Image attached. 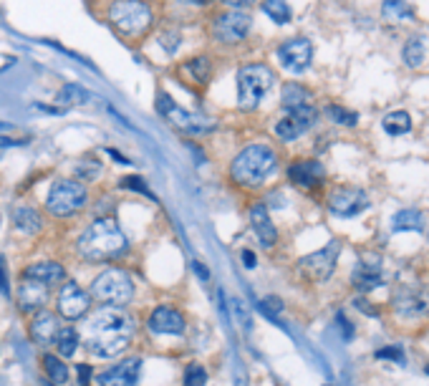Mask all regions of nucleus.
I'll return each mask as SVG.
<instances>
[{"label": "nucleus", "instance_id": "obj_33", "mask_svg": "<svg viewBox=\"0 0 429 386\" xmlns=\"http://www.w3.org/2000/svg\"><path fill=\"white\" fill-rule=\"evenodd\" d=\"M263 13L278 26H285V23L293 21V11H290L288 0H263Z\"/></svg>", "mask_w": 429, "mask_h": 386}, {"label": "nucleus", "instance_id": "obj_16", "mask_svg": "<svg viewBox=\"0 0 429 386\" xmlns=\"http://www.w3.org/2000/svg\"><path fill=\"white\" fill-rule=\"evenodd\" d=\"M56 308L63 318L78 320L91 308V296L86 291H81L73 281H63L61 291H58V298H56Z\"/></svg>", "mask_w": 429, "mask_h": 386}, {"label": "nucleus", "instance_id": "obj_28", "mask_svg": "<svg viewBox=\"0 0 429 386\" xmlns=\"http://www.w3.org/2000/svg\"><path fill=\"white\" fill-rule=\"evenodd\" d=\"M182 73H187V78L192 83H197V86H205L212 78V61L207 56H195L182 66Z\"/></svg>", "mask_w": 429, "mask_h": 386}, {"label": "nucleus", "instance_id": "obj_21", "mask_svg": "<svg viewBox=\"0 0 429 386\" xmlns=\"http://www.w3.org/2000/svg\"><path fill=\"white\" fill-rule=\"evenodd\" d=\"M250 225L263 248H273L278 243V230H275L273 220H270V212H268L265 202H255L250 207Z\"/></svg>", "mask_w": 429, "mask_h": 386}, {"label": "nucleus", "instance_id": "obj_46", "mask_svg": "<svg viewBox=\"0 0 429 386\" xmlns=\"http://www.w3.org/2000/svg\"><path fill=\"white\" fill-rule=\"evenodd\" d=\"M21 144H28V137H21V139L0 137V147H21Z\"/></svg>", "mask_w": 429, "mask_h": 386}, {"label": "nucleus", "instance_id": "obj_20", "mask_svg": "<svg viewBox=\"0 0 429 386\" xmlns=\"http://www.w3.org/2000/svg\"><path fill=\"white\" fill-rule=\"evenodd\" d=\"M129 341H132V336H127V333H101V336H86V348L99 359H114V356L124 353Z\"/></svg>", "mask_w": 429, "mask_h": 386}, {"label": "nucleus", "instance_id": "obj_48", "mask_svg": "<svg viewBox=\"0 0 429 386\" xmlns=\"http://www.w3.org/2000/svg\"><path fill=\"white\" fill-rule=\"evenodd\" d=\"M240 260H243V265H245V268H255V253H253V250H243V253H240Z\"/></svg>", "mask_w": 429, "mask_h": 386}, {"label": "nucleus", "instance_id": "obj_27", "mask_svg": "<svg viewBox=\"0 0 429 386\" xmlns=\"http://www.w3.org/2000/svg\"><path fill=\"white\" fill-rule=\"evenodd\" d=\"M308 101H311V88H306L303 83L288 81L283 86V94H280V104H283L288 111L301 109V106H308Z\"/></svg>", "mask_w": 429, "mask_h": 386}, {"label": "nucleus", "instance_id": "obj_3", "mask_svg": "<svg viewBox=\"0 0 429 386\" xmlns=\"http://www.w3.org/2000/svg\"><path fill=\"white\" fill-rule=\"evenodd\" d=\"M106 18L117 28V33L127 38H142L154 23L152 6L144 0H114L106 11Z\"/></svg>", "mask_w": 429, "mask_h": 386}, {"label": "nucleus", "instance_id": "obj_53", "mask_svg": "<svg viewBox=\"0 0 429 386\" xmlns=\"http://www.w3.org/2000/svg\"><path fill=\"white\" fill-rule=\"evenodd\" d=\"M424 374H427V376H429V364H427V366H424Z\"/></svg>", "mask_w": 429, "mask_h": 386}, {"label": "nucleus", "instance_id": "obj_24", "mask_svg": "<svg viewBox=\"0 0 429 386\" xmlns=\"http://www.w3.org/2000/svg\"><path fill=\"white\" fill-rule=\"evenodd\" d=\"M46 301H48V288L33 281H23L21 291H18V306H21L26 313L41 311L46 306Z\"/></svg>", "mask_w": 429, "mask_h": 386}, {"label": "nucleus", "instance_id": "obj_6", "mask_svg": "<svg viewBox=\"0 0 429 386\" xmlns=\"http://www.w3.org/2000/svg\"><path fill=\"white\" fill-rule=\"evenodd\" d=\"M86 202H89V192L76 179H56L53 187L48 189V197H46V207L56 217L76 215L78 210H84Z\"/></svg>", "mask_w": 429, "mask_h": 386}, {"label": "nucleus", "instance_id": "obj_18", "mask_svg": "<svg viewBox=\"0 0 429 386\" xmlns=\"http://www.w3.org/2000/svg\"><path fill=\"white\" fill-rule=\"evenodd\" d=\"M288 179L301 189H318L326 182V169L318 160H298L288 167Z\"/></svg>", "mask_w": 429, "mask_h": 386}, {"label": "nucleus", "instance_id": "obj_49", "mask_svg": "<svg viewBox=\"0 0 429 386\" xmlns=\"http://www.w3.org/2000/svg\"><path fill=\"white\" fill-rule=\"evenodd\" d=\"M192 268H195V273L200 276V281H207V278H210V271H207V268H205L202 263H195Z\"/></svg>", "mask_w": 429, "mask_h": 386}, {"label": "nucleus", "instance_id": "obj_32", "mask_svg": "<svg viewBox=\"0 0 429 386\" xmlns=\"http://www.w3.org/2000/svg\"><path fill=\"white\" fill-rule=\"evenodd\" d=\"M43 371H46V376H48V381L53 386H63L68 381L66 364H63L58 356H53V353H43Z\"/></svg>", "mask_w": 429, "mask_h": 386}, {"label": "nucleus", "instance_id": "obj_44", "mask_svg": "<svg viewBox=\"0 0 429 386\" xmlns=\"http://www.w3.org/2000/svg\"><path fill=\"white\" fill-rule=\"evenodd\" d=\"M0 296H11V286H8V273H6V263L0 260Z\"/></svg>", "mask_w": 429, "mask_h": 386}, {"label": "nucleus", "instance_id": "obj_23", "mask_svg": "<svg viewBox=\"0 0 429 386\" xmlns=\"http://www.w3.org/2000/svg\"><path fill=\"white\" fill-rule=\"evenodd\" d=\"M23 281H33L41 283V286H53V283H61L66 281V271H63V265L53 263V260H43V263H33L28 265L26 271H23Z\"/></svg>", "mask_w": 429, "mask_h": 386}, {"label": "nucleus", "instance_id": "obj_8", "mask_svg": "<svg viewBox=\"0 0 429 386\" xmlns=\"http://www.w3.org/2000/svg\"><path fill=\"white\" fill-rule=\"evenodd\" d=\"M157 111L167 119V122H172L174 127H179L182 132H190V134H205V132H212L215 129V122L212 119H207V116H200V114H190V111L179 109L177 104H174V99L169 94H164V91H159L157 94Z\"/></svg>", "mask_w": 429, "mask_h": 386}, {"label": "nucleus", "instance_id": "obj_36", "mask_svg": "<svg viewBox=\"0 0 429 386\" xmlns=\"http://www.w3.org/2000/svg\"><path fill=\"white\" fill-rule=\"evenodd\" d=\"M326 116H329L334 124H341V127H356L359 124L356 111H349V109H344V106H336V104L326 106Z\"/></svg>", "mask_w": 429, "mask_h": 386}, {"label": "nucleus", "instance_id": "obj_19", "mask_svg": "<svg viewBox=\"0 0 429 386\" xmlns=\"http://www.w3.org/2000/svg\"><path fill=\"white\" fill-rule=\"evenodd\" d=\"M147 325H149V331L154 333H172V336H179V333H184V328H187V320H184V315L179 313L177 308H172V306H157L149 313V318H147Z\"/></svg>", "mask_w": 429, "mask_h": 386}, {"label": "nucleus", "instance_id": "obj_26", "mask_svg": "<svg viewBox=\"0 0 429 386\" xmlns=\"http://www.w3.org/2000/svg\"><path fill=\"white\" fill-rule=\"evenodd\" d=\"M401 58L409 68H419L427 58V41H424L422 33H414L407 38L404 48H401Z\"/></svg>", "mask_w": 429, "mask_h": 386}, {"label": "nucleus", "instance_id": "obj_45", "mask_svg": "<svg viewBox=\"0 0 429 386\" xmlns=\"http://www.w3.org/2000/svg\"><path fill=\"white\" fill-rule=\"evenodd\" d=\"M336 323L341 325V331H344V338H346V341H351V336H354V328H351V323H349V320H346V315H344V313H339V315H336Z\"/></svg>", "mask_w": 429, "mask_h": 386}, {"label": "nucleus", "instance_id": "obj_4", "mask_svg": "<svg viewBox=\"0 0 429 386\" xmlns=\"http://www.w3.org/2000/svg\"><path fill=\"white\" fill-rule=\"evenodd\" d=\"M273 83L275 73L265 63H245L238 71V106L243 111L258 109Z\"/></svg>", "mask_w": 429, "mask_h": 386}, {"label": "nucleus", "instance_id": "obj_7", "mask_svg": "<svg viewBox=\"0 0 429 386\" xmlns=\"http://www.w3.org/2000/svg\"><path fill=\"white\" fill-rule=\"evenodd\" d=\"M341 253V240H331L326 248L316 250L311 255H303L298 260V273H301L303 281L308 283H326L336 271V263H339Z\"/></svg>", "mask_w": 429, "mask_h": 386}, {"label": "nucleus", "instance_id": "obj_39", "mask_svg": "<svg viewBox=\"0 0 429 386\" xmlns=\"http://www.w3.org/2000/svg\"><path fill=\"white\" fill-rule=\"evenodd\" d=\"M258 308H260V313H265L268 318H278L280 311H283V301L278 298V296H265V298L258 303Z\"/></svg>", "mask_w": 429, "mask_h": 386}, {"label": "nucleus", "instance_id": "obj_12", "mask_svg": "<svg viewBox=\"0 0 429 386\" xmlns=\"http://www.w3.org/2000/svg\"><path fill=\"white\" fill-rule=\"evenodd\" d=\"M101 333H127V336H132L134 320L122 308L104 306L94 315H89L84 323V336H101Z\"/></svg>", "mask_w": 429, "mask_h": 386}, {"label": "nucleus", "instance_id": "obj_25", "mask_svg": "<svg viewBox=\"0 0 429 386\" xmlns=\"http://www.w3.org/2000/svg\"><path fill=\"white\" fill-rule=\"evenodd\" d=\"M13 225H16V230L23 232V235H38L41 227H43V220H41V215L33 207L23 204V207L13 210Z\"/></svg>", "mask_w": 429, "mask_h": 386}, {"label": "nucleus", "instance_id": "obj_1", "mask_svg": "<svg viewBox=\"0 0 429 386\" xmlns=\"http://www.w3.org/2000/svg\"><path fill=\"white\" fill-rule=\"evenodd\" d=\"M76 248L81 258H86L89 263H106L127 253L129 240L114 217H99L78 235Z\"/></svg>", "mask_w": 429, "mask_h": 386}, {"label": "nucleus", "instance_id": "obj_34", "mask_svg": "<svg viewBox=\"0 0 429 386\" xmlns=\"http://www.w3.org/2000/svg\"><path fill=\"white\" fill-rule=\"evenodd\" d=\"M381 16L389 21H412L414 11L407 0H384L381 3Z\"/></svg>", "mask_w": 429, "mask_h": 386}, {"label": "nucleus", "instance_id": "obj_13", "mask_svg": "<svg viewBox=\"0 0 429 386\" xmlns=\"http://www.w3.org/2000/svg\"><path fill=\"white\" fill-rule=\"evenodd\" d=\"M275 56H278V63L285 71L303 73L313 63V43L308 38H303V36H298V38H290L285 43H280Z\"/></svg>", "mask_w": 429, "mask_h": 386}, {"label": "nucleus", "instance_id": "obj_51", "mask_svg": "<svg viewBox=\"0 0 429 386\" xmlns=\"http://www.w3.org/2000/svg\"><path fill=\"white\" fill-rule=\"evenodd\" d=\"M13 129H16V127H13L11 122H0V137H3L6 132H13Z\"/></svg>", "mask_w": 429, "mask_h": 386}, {"label": "nucleus", "instance_id": "obj_37", "mask_svg": "<svg viewBox=\"0 0 429 386\" xmlns=\"http://www.w3.org/2000/svg\"><path fill=\"white\" fill-rule=\"evenodd\" d=\"M119 187H122V189H129V192L144 194V197H149V199H157V197H154V192H152V189L147 187V182H144V179H142L139 174L124 177L122 182H119Z\"/></svg>", "mask_w": 429, "mask_h": 386}, {"label": "nucleus", "instance_id": "obj_43", "mask_svg": "<svg viewBox=\"0 0 429 386\" xmlns=\"http://www.w3.org/2000/svg\"><path fill=\"white\" fill-rule=\"evenodd\" d=\"M76 374H78V384H81V386H89L91 384V366L89 364H78L76 366Z\"/></svg>", "mask_w": 429, "mask_h": 386}, {"label": "nucleus", "instance_id": "obj_38", "mask_svg": "<svg viewBox=\"0 0 429 386\" xmlns=\"http://www.w3.org/2000/svg\"><path fill=\"white\" fill-rule=\"evenodd\" d=\"M205 384H207V371H205V366L190 364L187 369H184L182 386H205Z\"/></svg>", "mask_w": 429, "mask_h": 386}, {"label": "nucleus", "instance_id": "obj_54", "mask_svg": "<svg viewBox=\"0 0 429 386\" xmlns=\"http://www.w3.org/2000/svg\"><path fill=\"white\" fill-rule=\"evenodd\" d=\"M48 386H53V384H48Z\"/></svg>", "mask_w": 429, "mask_h": 386}, {"label": "nucleus", "instance_id": "obj_31", "mask_svg": "<svg viewBox=\"0 0 429 386\" xmlns=\"http://www.w3.org/2000/svg\"><path fill=\"white\" fill-rule=\"evenodd\" d=\"M89 99H91V91L84 86H78V83H66L56 96V101L61 106H81Z\"/></svg>", "mask_w": 429, "mask_h": 386}, {"label": "nucleus", "instance_id": "obj_42", "mask_svg": "<svg viewBox=\"0 0 429 386\" xmlns=\"http://www.w3.org/2000/svg\"><path fill=\"white\" fill-rule=\"evenodd\" d=\"M159 43H162V48L167 51V53H174V51L179 48V43H182V36L174 33V31H167V33H162Z\"/></svg>", "mask_w": 429, "mask_h": 386}, {"label": "nucleus", "instance_id": "obj_9", "mask_svg": "<svg viewBox=\"0 0 429 386\" xmlns=\"http://www.w3.org/2000/svg\"><path fill=\"white\" fill-rule=\"evenodd\" d=\"M369 204H371L369 194L361 187H351V184H341L329 194V212L341 220L359 217L364 210H369Z\"/></svg>", "mask_w": 429, "mask_h": 386}, {"label": "nucleus", "instance_id": "obj_17", "mask_svg": "<svg viewBox=\"0 0 429 386\" xmlns=\"http://www.w3.org/2000/svg\"><path fill=\"white\" fill-rule=\"evenodd\" d=\"M142 376V359L139 356H129V359L119 361V364L104 369L96 381L99 386H137Z\"/></svg>", "mask_w": 429, "mask_h": 386}, {"label": "nucleus", "instance_id": "obj_50", "mask_svg": "<svg viewBox=\"0 0 429 386\" xmlns=\"http://www.w3.org/2000/svg\"><path fill=\"white\" fill-rule=\"evenodd\" d=\"M106 155H112V157H114V160H117V162H119V165H132V162H129V160H127V157H122V155H119V152H117V150H106Z\"/></svg>", "mask_w": 429, "mask_h": 386}, {"label": "nucleus", "instance_id": "obj_11", "mask_svg": "<svg viewBox=\"0 0 429 386\" xmlns=\"http://www.w3.org/2000/svg\"><path fill=\"white\" fill-rule=\"evenodd\" d=\"M391 308L401 318H422L429 313V288L417 283L399 286L391 296Z\"/></svg>", "mask_w": 429, "mask_h": 386}, {"label": "nucleus", "instance_id": "obj_15", "mask_svg": "<svg viewBox=\"0 0 429 386\" xmlns=\"http://www.w3.org/2000/svg\"><path fill=\"white\" fill-rule=\"evenodd\" d=\"M351 286L359 293H369L374 288L384 286V263L379 255H361L351 271Z\"/></svg>", "mask_w": 429, "mask_h": 386}, {"label": "nucleus", "instance_id": "obj_14", "mask_svg": "<svg viewBox=\"0 0 429 386\" xmlns=\"http://www.w3.org/2000/svg\"><path fill=\"white\" fill-rule=\"evenodd\" d=\"M316 119H318V111L313 109L311 104L288 111V114L275 124V137H278L280 142H296V139H301L303 134L316 124Z\"/></svg>", "mask_w": 429, "mask_h": 386}, {"label": "nucleus", "instance_id": "obj_29", "mask_svg": "<svg viewBox=\"0 0 429 386\" xmlns=\"http://www.w3.org/2000/svg\"><path fill=\"white\" fill-rule=\"evenodd\" d=\"M424 227V215L419 210H399L391 215L394 232H419Z\"/></svg>", "mask_w": 429, "mask_h": 386}, {"label": "nucleus", "instance_id": "obj_2", "mask_svg": "<svg viewBox=\"0 0 429 386\" xmlns=\"http://www.w3.org/2000/svg\"><path fill=\"white\" fill-rule=\"evenodd\" d=\"M278 169V155L268 144H248L245 150H240L238 157L230 165V179L238 187L255 189L265 184Z\"/></svg>", "mask_w": 429, "mask_h": 386}, {"label": "nucleus", "instance_id": "obj_40", "mask_svg": "<svg viewBox=\"0 0 429 386\" xmlns=\"http://www.w3.org/2000/svg\"><path fill=\"white\" fill-rule=\"evenodd\" d=\"M374 359H379V361H396V364H404V348L396 346V343H391V346H384L379 348V351L374 353Z\"/></svg>", "mask_w": 429, "mask_h": 386}, {"label": "nucleus", "instance_id": "obj_5", "mask_svg": "<svg viewBox=\"0 0 429 386\" xmlns=\"http://www.w3.org/2000/svg\"><path fill=\"white\" fill-rule=\"evenodd\" d=\"M91 298H96L101 306H112V308H124L134 298V283L129 273L119 268L99 273L91 283Z\"/></svg>", "mask_w": 429, "mask_h": 386}, {"label": "nucleus", "instance_id": "obj_30", "mask_svg": "<svg viewBox=\"0 0 429 386\" xmlns=\"http://www.w3.org/2000/svg\"><path fill=\"white\" fill-rule=\"evenodd\" d=\"M381 127L389 137H401V134L412 132V116L409 111H389V114L381 119Z\"/></svg>", "mask_w": 429, "mask_h": 386}, {"label": "nucleus", "instance_id": "obj_22", "mask_svg": "<svg viewBox=\"0 0 429 386\" xmlns=\"http://www.w3.org/2000/svg\"><path fill=\"white\" fill-rule=\"evenodd\" d=\"M58 320L53 313H48V311H38L36 313V318L31 320V338H33L38 346H51V343H56V336H58Z\"/></svg>", "mask_w": 429, "mask_h": 386}, {"label": "nucleus", "instance_id": "obj_10", "mask_svg": "<svg viewBox=\"0 0 429 386\" xmlns=\"http://www.w3.org/2000/svg\"><path fill=\"white\" fill-rule=\"evenodd\" d=\"M253 28V16L245 11H223L212 21V36L220 43H240Z\"/></svg>", "mask_w": 429, "mask_h": 386}, {"label": "nucleus", "instance_id": "obj_52", "mask_svg": "<svg viewBox=\"0 0 429 386\" xmlns=\"http://www.w3.org/2000/svg\"><path fill=\"white\" fill-rule=\"evenodd\" d=\"M182 3H190V6H207L212 0H182Z\"/></svg>", "mask_w": 429, "mask_h": 386}, {"label": "nucleus", "instance_id": "obj_47", "mask_svg": "<svg viewBox=\"0 0 429 386\" xmlns=\"http://www.w3.org/2000/svg\"><path fill=\"white\" fill-rule=\"evenodd\" d=\"M223 3L230 8H235V11H243V8L253 6V3H258V0H223Z\"/></svg>", "mask_w": 429, "mask_h": 386}, {"label": "nucleus", "instance_id": "obj_35", "mask_svg": "<svg viewBox=\"0 0 429 386\" xmlns=\"http://www.w3.org/2000/svg\"><path fill=\"white\" fill-rule=\"evenodd\" d=\"M56 346H58V353H61L63 359H68V356H73L76 353V346H78V333L76 328H61L56 336Z\"/></svg>", "mask_w": 429, "mask_h": 386}, {"label": "nucleus", "instance_id": "obj_41", "mask_svg": "<svg viewBox=\"0 0 429 386\" xmlns=\"http://www.w3.org/2000/svg\"><path fill=\"white\" fill-rule=\"evenodd\" d=\"M76 172H78V177H84V179H96L101 167H99V162H94V160H84L76 167Z\"/></svg>", "mask_w": 429, "mask_h": 386}]
</instances>
